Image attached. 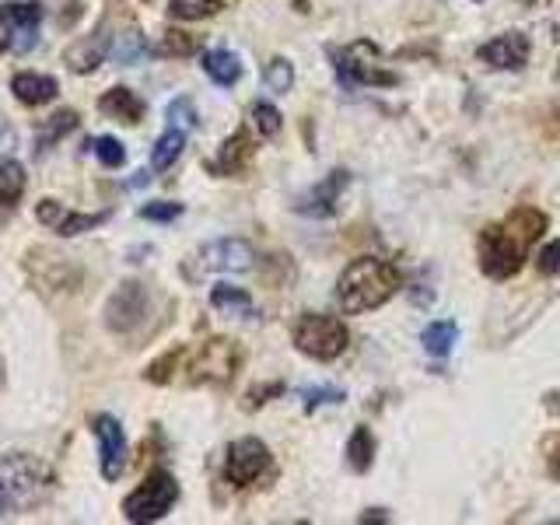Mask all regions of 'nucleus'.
I'll return each instance as SVG.
<instances>
[{
	"label": "nucleus",
	"mask_w": 560,
	"mask_h": 525,
	"mask_svg": "<svg viewBox=\"0 0 560 525\" xmlns=\"http://www.w3.org/2000/svg\"><path fill=\"white\" fill-rule=\"evenodd\" d=\"M547 228L550 218L536 207H515L501 224H487L480 232V270L490 280L515 277Z\"/></svg>",
	"instance_id": "f257e3e1"
},
{
	"label": "nucleus",
	"mask_w": 560,
	"mask_h": 525,
	"mask_svg": "<svg viewBox=\"0 0 560 525\" xmlns=\"http://www.w3.org/2000/svg\"><path fill=\"white\" fill-rule=\"evenodd\" d=\"M396 291H399V270L389 259L358 256L347 262L337 280V305L347 315H361V312L382 308Z\"/></svg>",
	"instance_id": "f03ea898"
},
{
	"label": "nucleus",
	"mask_w": 560,
	"mask_h": 525,
	"mask_svg": "<svg viewBox=\"0 0 560 525\" xmlns=\"http://www.w3.org/2000/svg\"><path fill=\"white\" fill-rule=\"evenodd\" d=\"M52 487V472L35 455L11 452L0 459V490L11 504V512H28L39 504Z\"/></svg>",
	"instance_id": "7ed1b4c3"
},
{
	"label": "nucleus",
	"mask_w": 560,
	"mask_h": 525,
	"mask_svg": "<svg viewBox=\"0 0 560 525\" xmlns=\"http://www.w3.org/2000/svg\"><path fill=\"white\" fill-rule=\"evenodd\" d=\"M291 340L312 361H337L347 350L350 332H347V326L337 319V315H312V312H305L302 319L294 323Z\"/></svg>",
	"instance_id": "20e7f679"
},
{
	"label": "nucleus",
	"mask_w": 560,
	"mask_h": 525,
	"mask_svg": "<svg viewBox=\"0 0 560 525\" xmlns=\"http://www.w3.org/2000/svg\"><path fill=\"white\" fill-rule=\"evenodd\" d=\"M175 501H179V483H175L172 472L154 469L151 477L140 483L127 501H122V515H127V522H137V525L158 522L172 512Z\"/></svg>",
	"instance_id": "39448f33"
},
{
	"label": "nucleus",
	"mask_w": 560,
	"mask_h": 525,
	"mask_svg": "<svg viewBox=\"0 0 560 525\" xmlns=\"http://www.w3.org/2000/svg\"><path fill=\"white\" fill-rule=\"evenodd\" d=\"M270 469V448L259 438H238L224 455V480L232 487H249Z\"/></svg>",
	"instance_id": "423d86ee"
},
{
	"label": "nucleus",
	"mask_w": 560,
	"mask_h": 525,
	"mask_svg": "<svg viewBox=\"0 0 560 525\" xmlns=\"http://www.w3.org/2000/svg\"><path fill=\"white\" fill-rule=\"evenodd\" d=\"M256 253L245 238H218L200 249L197 270L200 273H245L253 270Z\"/></svg>",
	"instance_id": "0eeeda50"
},
{
	"label": "nucleus",
	"mask_w": 560,
	"mask_h": 525,
	"mask_svg": "<svg viewBox=\"0 0 560 525\" xmlns=\"http://www.w3.org/2000/svg\"><path fill=\"white\" fill-rule=\"evenodd\" d=\"M238 368V350L232 340H207L189 361V382H228Z\"/></svg>",
	"instance_id": "6e6552de"
},
{
	"label": "nucleus",
	"mask_w": 560,
	"mask_h": 525,
	"mask_svg": "<svg viewBox=\"0 0 560 525\" xmlns=\"http://www.w3.org/2000/svg\"><path fill=\"white\" fill-rule=\"evenodd\" d=\"M92 431L98 438V466L105 480H119L122 469H127V434H122V424L113 413H98L92 420Z\"/></svg>",
	"instance_id": "1a4fd4ad"
},
{
	"label": "nucleus",
	"mask_w": 560,
	"mask_h": 525,
	"mask_svg": "<svg viewBox=\"0 0 560 525\" xmlns=\"http://www.w3.org/2000/svg\"><path fill=\"white\" fill-rule=\"evenodd\" d=\"M144 315H148V291L137 280H127V284L116 288L109 305H105V326L113 332H130L140 326Z\"/></svg>",
	"instance_id": "9d476101"
},
{
	"label": "nucleus",
	"mask_w": 560,
	"mask_h": 525,
	"mask_svg": "<svg viewBox=\"0 0 560 525\" xmlns=\"http://www.w3.org/2000/svg\"><path fill=\"white\" fill-rule=\"evenodd\" d=\"M35 218H39L46 228H52L57 235H63V238L84 235V232H92V228L109 221L105 210H102V214H78V210L63 207L60 200H39V207H35Z\"/></svg>",
	"instance_id": "9b49d317"
},
{
	"label": "nucleus",
	"mask_w": 560,
	"mask_h": 525,
	"mask_svg": "<svg viewBox=\"0 0 560 525\" xmlns=\"http://www.w3.org/2000/svg\"><path fill=\"white\" fill-rule=\"evenodd\" d=\"M529 39H525L522 32H504L498 35V39H490L477 49V57L494 67V70H522L525 63H529Z\"/></svg>",
	"instance_id": "f8f14e48"
},
{
	"label": "nucleus",
	"mask_w": 560,
	"mask_h": 525,
	"mask_svg": "<svg viewBox=\"0 0 560 525\" xmlns=\"http://www.w3.org/2000/svg\"><path fill=\"white\" fill-rule=\"evenodd\" d=\"M332 67H337V78L343 88H361V84H396L399 78L389 74V70H378L375 63L358 60V46L347 49H332Z\"/></svg>",
	"instance_id": "ddd939ff"
},
{
	"label": "nucleus",
	"mask_w": 560,
	"mask_h": 525,
	"mask_svg": "<svg viewBox=\"0 0 560 525\" xmlns=\"http://www.w3.org/2000/svg\"><path fill=\"white\" fill-rule=\"evenodd\" d=\"M347 183H350V175L343 168H332L319 186H312L305 197L298 200V210L308 214V218H332V214H337V203L343 197Z\"/></svg>",
	"instance_id": "4468645a"
},
{
	"label": "nucleus",
	"mask_w": 560,
	"mask_h": 525,
	"mask_svg": "<svg viewBox=\"0 0 560 525\" xmlns=\"http://www.w3.org/2000/svg\"><path fill=\"white\" fill-rule=\"evenodd\" d=\"M11 92L14 98L35 109V105H46L60 95V81L52 74H35V70H22V74L11 78Z\"/></svg>",
	"instance_id": "2eb2a0df"
},
{
	"label": "nucleus",
	"mask_w": 560,
	"mask_h": 525,
	"mask_svg": "<svg viewBox=\"0 0 560 525\" xmlns=\"http://www.w3.org/2000/svg\"><path fill=\"white\" fill-rule=\"evenodd\" d=\"M113 52V39L105 32H95V35H84L81 43H74L67 52H63V60L67 67L74 70V74H92V70L109 57Z\"/></svg>",
	"instance_id": "dca6fc26"
},
{
	"label": "nucleus",
	"mask_w": 560,
	"mask_h": 525,
	"mask_svg": "<svg viewBox=\"0 0 560 525\" xmlns=\"http://www.w3.org/2000/svg\"><path fill=\"white\" fill-rule=\"evenodd\" d=\"M253 154H256V144H253L249 130H235L221 144V151H218L214 162H210V168L221 172V175H238V172H245V165L253 162Z\"/></svg>",
	"instance_id": "f3484780"
},
{
	"label": "nucleus",
	"mask_w": 560,
	"mask_h": 525,
	"mask_svg": "<svg viewBox=\"0 0 560 525\" xmlns=\"http://www.w3.org/2000/svg\"><path fill=\"white\" fill-rule=\"evenodd\" d=\"M25 186H28L25 168L18 165L14 158H4V162H0V224H4L14 214V207L22 203Z\"/></svg>",
	"instance_id": "a211bd4d"
},
{
	"label": "nucleus",
	"mask_w": 560,
	"mask_h": 525,
	"mask_svg": "<svg viewBox=\"0 0 560 525\" xmlns=\"http://www.w3.org/2000/svg\"><path fill=\"white\" fill-rule=\"evenodd\" d=\"M98 109L105 113V116H113V119H119V122H127V127H133V122H140L144 119V102H140L130 88H109L102 98H98Z\"/></svg>",
	"instance_id": "6ab92c4d"
},
{
	"label": "nucleus",
	"mask_w": 560,
	"mask_h": 525,
	"mask_svg": "<svg viewBox=\"0 0 560 525\" xmlns=\"http://www.w3.org/2000/svg\"><path fill=\"white\" fill-rule=\"evenodd\" d=\"M14 28V52H28L39 43V8L35 4H4Z\"/></svg>",
	"instance_id": "aec40b11"
},
{
	"label": "nucleus",
	"mask_w": 560,
	"mask_h": 525,
	"mask_svg": "<svg viewBox=\"0 0 560 525\" xmlns=\"http://www.w3.org/2000/svg\"><path fill=\"white\" fill-rule=\"evenodd\" d=\"M200 67H203V74L214 84H221V88H232L242 78V60L235 57L232 49H207Z\"/></svg>",
	"instance_id": "412c9836"
},
{
	"label": "nucleus",
	"mask_w": 560,
	"mask_h": 525,
	"mask_svg": "<svg viewBox=\"0 0 560 525\" xmlns=\"http://www.w3.org/2000/svg\"><path fill=\"white\" fill-rule=\"evenodd\" d=\"M210 305H214L218 312H224V315H235V319H249V315L256 312L249 291L232 288V284H218L214 291H210Z\"/></svg>",
	"instance_id": "4be33fe9"
},
{
	"label": "nucleus",
	"mask_w": 560,
	"mask_h": 525,
	"mask_svg": "<svg viewBox=\"0 0 560 525\" xmlns=\"http://www.w3.org/2000/svg\"><path fill=\"white\" fill-rule=\"evenodd\" d=\"M455 340H459V326H455L452 319L428 323V329L420 332V343H424V350L431 358H445L448 350L455 347Z\"/></svg>",
	"instance_id": "5701e85b"
},
{
	"label": "nucleus",
	"mask_w": 560,
	"mask_h": 525,
	"mask_svg": "<svg viewBox=\"0 0 560 525\" xmlns=\"http://www.w3.org/2000/svg\"><path fill=\"white\" fill-rule=\"evenodd\" d=\"M183 148H186V130L168 127L162 137H158V144H154V151H151V168H154V172L172 168L175 162H179Z\"/></svg>",
	"instance_id": "b1692460"
},
{
	"label": "nucleus",
	"mask_w": 560,
	"mask_h": 525,
	"mask_svg": "<svg viewBox=\"0 0 560 525\" xmlns=\"http://www.w3.org/2000/svg\"><path fill=\"white\" fill-rule=\"evenodd\" d=\"M347 463L354 472H368L375 463V434L368 428H354V434H350L347 442Z\"/></svg>",
	"instance_id": "393cba45"
},
{
	"label": "nucleus",
	"mask_w": 560,
	"mask_h": 525,
	"mask_svg": "<svg viewBox=\"0 0 560 525\" xmlns=\"http://www.w3.org/2000/svg\"><path fill=\"white\" fill-rule=\"evenodd\" d=\"M70 130H78V113L74 109H60V113H52L43 119V127H39V154H46L57 140H63Z\"/></svg>",
	"instance_id": "a878e982"
},
{
	"label": "nucleus",
	"mask_w": 560,
	"mask_h": 525,
	"mask_svg": "<svg viewBox=\"0 0 560 525\" xmlns=\"http://www.w3.org/2000/svg\"><path fill=\"white\" fill-rule=\"evenodd\" d=\"M221 8V0H168V11L179 22H203V18H214Z\"/></svg>",
	"instance_id": "bb28decb"
},
{
	"label": "nucleus",
	"mask_w": 560,
	"mask_h": 525,
	"mask_svg": "<svg viewBox=\"0 0 560 525\" xmlns=\"http://www.w3.org/2000/svg\"><path fill=\"white\" fill-rule=\"evenodd\" d=\"M113 57H116L122 67H130V63H137L140 57H148V43H144V35H140V32H122V35H116V43H113Z\"/></svg>",
	"instance_id": "cd10ccee"
},
{
	"label": "nucleus",
	"mask_w": 560,
	"mask_h": 525,
	"mask_svg": "<svg viewBox=\"0 0 560 525\" xmlns=\"http://www.w3.org/2000/svg\"><path fill=\"white\" fill-rule=\"evenodd\" d=\"M262 81H267L270 92L288 95V92H291V84H294V67H291V60L273 57V60L267 63V70H262Z\"/></svg>",
	"instance_id": "c85d7f7f"
},
{
	"label": "nucleus",
	"mask_w": 560,
	"mask_h": 525,
	"mask_svg": "<svg viewBox=\"0 0 560 525\" xmlns=\"http://www.w3.org/2000/svg\"><path fill=\"white\" fill-rule=\"evenodd\" d=\"M253 122H256L259 137H277L284 130V116H280V109L270 102H253Z\"/></svg>",
	"instance_id": "c756f323"
},
{
	"label": "nucleus",
	"mask_w": 560,
	"mask_h": 525,
	"mask_svg": "<svg viewBox=\"0 0 560 525\" xmlns=\"http://www.w3.org/2000/svg\"><path fill=\"white\" fill-rule=\"evenodd\" d=\"M200 49V39L189 32H179V28H168L165 39H162V52H168V57H192V52Z\"/></svg>",
	"instance_id": "7c9ffc66"
},
{
	"label": "nucleus",
	"mask_w": 560,
	"mask_h": 525,
	"mask_svg": "<svg viewBox=\"0 0 560 525\" xmlns=\"http://www.w3.org/2000/svg\"><path fill=\"white\" fill-rule=\"evenodd\" d=\"M92 151H95V158H98L105 168H119L122 162H127V148H122L116 137H98V140H92Z\"/></svg>",
	"instance_id": "2f4dec72"
},
{
	"label": "nucleus",
	"mask_w": 560,
	"mask_h": 525,
	"mask_svg": "<svg viewBox=\"0 0 560 525\" xmlns=\"http://www.w3.org/2000/svg\"><path fill=\"white\" fill-rule=\"evenodd\" d=\"M168 127H175V130H197V122H200V116H197V109H192V102L189 98H175L172 105H168Z\"/></svg>",
	"instance_id": "473e14b6"
},
{
	"label": "nucleus",
	"mask_w": 560,
	"mask_h": 525,
	"mask_svg": "<svg viewBox=\"0 0 560 525\" xmlns=\"http://www.w3.org/2000/svg\"><path fill=\"white\" fill-rule=\"evenodd\" d=\"M179 361H183V350H172V354H165V358H158L148 372H144V378L148 382H154V385H165L168 378H172V372L179 368Z\"/></svg>",
	"instance_id": "72a5a7b5"
},
{
	"label": "nucleus",
	"mask_w": 560,
	"mask_h": 525,
	"mask_svg": "<svg viewBox=\"0 0 560 525\" xmlns=\"http://www.w3.org/2000/svg\"><path fill=\"white\" fill-rule=\"evenodd\" d=\"M340 399H343V393L332 389V385H319V389H302V407H305V413L326 407V402H340Z\"/></svg>",
	"instance_id": "f704fd0d"
},
{
	"label": "nucleus",
	"mask_w": 560,
	"mask_h": 525,
	"mask_svg": "<svg viewBox=\"0 0 560 525\" xmlns=\"http://www.w3.org/2000/svg\"><path fill=\"white\" fill-rule=\"evenodd\" d=\"M536 267H539L542 277H557V273H560V238H553V242L542 245V249H539V259H536Z\"/></svg>",
	"instance_id": "c9c22d12"
},
{
	"label": "nucleus",
	"mask_w": 560,
	"mask_h": 525,
	"mask_svg": "<svg viewBox=\"0 0 560 525\" xmlns=\"http://www.w3.org/2000/svg\"><path fill=\"white\" fill-rule=\"evenodd\" d=\"M280 393H284V382L256 385V389L245 393V402H242V407H245V410H256V407H262V402H270V396H280Z\"/></svg>",
	"instance_id": "e433bc0d"
},
{
	"label": "nucleus",
	"mask_w": 560,
	"mask_h": 525,
	"mask_svg": "<svg viewBox=\"0 0 560 525\" xmlns=\"http://www.w3.org/2000/svg\"><path fill=\"white\" fill-rule=\"evenodd\" d=\"M183 214V203H148L140 207V218L144 221H175Z\"/></svg>",
	"instance_id": "4c0bfd02"
},
{
	"label": "nucleus",
	"mask_w": 560,
	"mask_h": 525,
	"mask_svg": "<svg viewBox=\"0 0 560 525\" xmlns=\"http://www.w3.org/2000/svg\"><path fill=\"white\" fill-rule=\"evenodd\" d=\"M14 52V28H11V14L8 8H0V57Z\"/></svg>",
	"instance_id": "58836bf2"
},
{
	"label": "nucleus",
	"mask_w": 560,
	"mask_h": 525,
	"mask_svg": "<svg viewBox=\"0 0 560 525\" xmlns=\"http://www.w3.org/2000/svg\"><path fill=\"white\" fill-rule=\"evenodd\" d=\"M14 148H18V133H14L11 122L0 116V162H4V158H11Z\"/></svg>",
	"instance_id": "ea45409f"
},
{
	"label": "nucleus",
	"mask_w": 560,
	"mask_h": 525,
	"mask_svg": "<svg viewBox=\"0 0 560 525\" xmlns=\"http://www.w3.org/2000/svg\"><path fill=\"white\" fill-rule=\"evenodd\" d=\"M550 472H553V477L560 480V445H557V448L550 452Z\"/></svg>",
	"instance_id": "a19ab883"
},
{
	"label": "nucleus",
	"mask_w": 560,
	"mask_h": 525,
	"mask_svg": "<svg viewBox=\"0 0 560 525\" xmlns=\"http://www.w3.org/2000/svg\"><path fill=\"white\" fill-rule=\"evenodd\" d=\"M8 515H14V512H11V504L4 498V490H0V518H8Z\"/></svg>",
	"instance_id": "79ce46f5"
},
{
	"label": "nucleus",
	"mask_w": 560,
	"mask_h": 525,
	"mask_svg": "<svg viewBox=\"0 0 560 525\" xmlns=\"http://www.w3.org/2000/svg\"><path fill=\"white\" fill-rule=\"evenodd\" d=\"M144 183H148V172H137L130 186H144Z\"/></svg>",
	"instance_id": "37998d69"
}]
</instances>
